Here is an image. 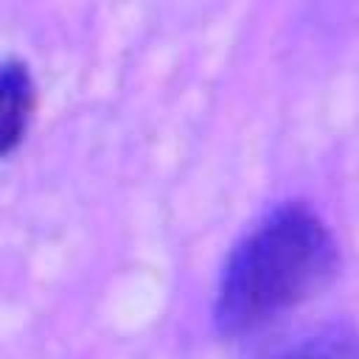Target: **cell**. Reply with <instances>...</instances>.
<instances>
[{"label": "cell", "mask_w": 359, "mask_h": 359, "mask_svg": "<svg viewBox=\"0 0 359 359\" xmlns=\"http://www.w3.org/2000/svg\"><path fill=\"white\" fill-rule=\"evenodd\" d=\"M337 269L323 219L294 202L266 213L230 252L213 303L222 337L252 334L317 294Z\"/></svg>", "instance_id": "1"}, {"label": "cell", "mask_w": 359, "mask_h": 359, "mask_svg": "<svg viewBox=\"0 0 359 359\" xmlns=\"http://www.w3.org/2000/svg\"><path fill=\"white\" fill-rule=\"evenodd\" d=\"M36 104V90L22 62L0 65V157H8L25 137Z\"/></svg>", "instance_id": "2"}, {"label": "cell", "mask_w": 359, "mask_h": 359, "mask_svg": "<svg viewBox=\"0 0 359 359\" xmlns=\"http://www.w3.org/2000/svg\"><path fill=\"white\" fill-rule=\"evenodd\" d=\"M261 359H359V328L317 325L272 345Z\"/></svg>", "instance_id": "3"}]
</instances>
